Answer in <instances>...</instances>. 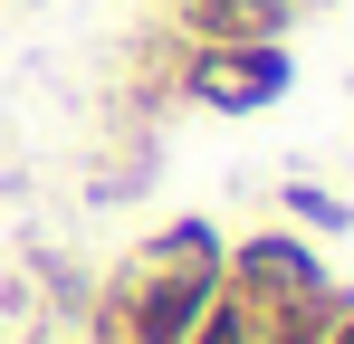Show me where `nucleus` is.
<instances>
[{"label":"nucleus","mask_w":354,"mask_h":344,"mask_svg":"<svg viewBox=\"0 0 354 344\" xmlns=\"http://www.w3.org/2000/svg\"><path fill=\"white\" fill-rule=\"evenodd\" d=\"M278 86H288V48L278 39H201L182 57V96L221 106V115H259Z\"/></svg>","instance_id":"obj_1"}]
</instances>
